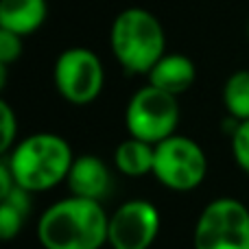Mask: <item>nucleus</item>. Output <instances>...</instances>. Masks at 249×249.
I'll list each match as a JSON object with an SVG mask.
<instances>
[{"label": "nucleus", "mask_w": 249, "mask_h": 249, "mask_svg": "<svg viewBox=\"0 0 249 249\" xmlns=\"http://www.w3.org/2000/svg\"><path fill=\"white\" fill-rule=\"evenodd\" d=\"M149 83L173 96H179L190 90L197 79V66L190 57L181 53H166L146 74Z\"/></svg>", "instance_id": "obj_10"}, {"label": "nucleus", "mask_w": 249, "mask_h": 249, "mask_svg": "<svg viewBox=\"0 0 249 249\" xmlns=\"http://www.w3.org/2000/svg\"><path fill=\"white\" fill-rule=\"evenodd\" d=\"M46 0H0V31L20 37L35 33L46 22Z\"/></svg>", "instance_id": "obj_11"}, {"label": "nucleus", "mask_w": 249, "mask_h": 249, "mask_svg": "<svg viewBox=\"0 0 249 249\" xmlns=\"http://www.w3.org/2000/svg\"><path fill=\"white\" fill-rule=\"evenodd\" d=\"M66 186L72 197L101 201L112 190V173L99 155H77L66 177Z\"/></svg>", "instance_id": "obj_9"}, {"label": "nucleus", "mask_w": 249, "mask_h": 249, "mask_svg": "<svg viewBox=\"0 0 249 249\" xmlns=\"http://www.w3.org/2000/svg\"><path fill=\"white\" fill-rule=\"evenodd\" d=\"M155 144L129 136L114 151V164L127 177H144L153 175Z\"/></svg>", "instance_id": "obj_12"}, {"label": "nucleus", "mask_w": 249, "mask_h": 249, "mask_svg": "<svg viewBox=\"0 0 249 249\" xmlns=\"http://www.w3.org/2000/svg\"><path fill=\"white\" fill-rule=\"evenodd\" d=\"M53 79H55L57 92L68 103L90 105L103 92L105 70L94 51L72 46L59 53L53 68Z\"/></svg>", "instance_id": "obj_7"}, {"label": "nucleus", "mask_w": 249, "mask_h": 249, "mask_svg": "<svg viewBox=\"0 0 249 249\" xmlns=\"http://www.w3.org/2000/svg\"><path fill=\"white\" fill-rule=\"evenodd\" d=\"M107 225L101 201L70 195L42 212L37 238L44 249H101L107 245Z\"/></svg>", "instance_id": "obj_1"}, {"label": "nucleus", "mask_w": 249, "mask_h": 249, "mask_svg": "<svg viewBox=\"0 0 249 249\" xmlns=\"http://www.w3.org/2000/svg\"><path fill=\"white\" fill-rule=\"evenodd\" d=\"M29 210L31 193H26L20 186H13L11 193L0 197V238L2 241H11L22 232Z\"/></svg>", "instance_id": "obj_13"}, {"label": "nucleus", "mask_w": 249, "mask_h": 249, "mask_svg": "<svg viewBox=\"0 0 249 249\" xmlns=\"http://www.w3.org/2000/svg\"><path fill=\"white\" fill-rule=\"evenodd\" d=\"M223 107L230 118L249 121V70H236L223 86Z\"/></svg>", "instance_id": "obj_14"}, {"label": "nucleus", "mask_w": 249, "mask_h": 249, "mask_svg": "<svg viewBox=\"0 0 249 249\" xmlns=\"http://www.w3.org/2000/svg\"><path fill=\"white\" fill-rule=\"evenodd\" d=\"M195 249H249V208L219 197L201 210L193 230Z\"/></svg>", "instance_id": "obj_4"}, {"label": "nucleus", "mask_w": 249, "mask_h": 249, "mask_svg": "<svg viewBox=\"0 0 249 249\" xmlns=\"http://www.w3.org/2000/svg\"><path fill=\"white\" fill-rule=\"evenodd\" d=\"M22 55V37L9 31H0V66H11Z\"/></svg>", "instance_id": "obj_16"}, {"label": "nucleus", "mask_w": 249, "mask_h": 249, "mask_svg": "<svg viewBox=\"0 0 249 249\" xmlns=\"http://www.w3.org/2000/svg\"><path fill=\"white\" fill-rule=\"evenodd\" d=\"M232 155L238 168L249 175V121L238 123L232 131Z\"/></svg>", "instance_id": "obj_15"}, {"label": "nucleus", "mask_w": 249, "mask_h": 249, "mask_svg": "<svg viewBox=\"0 0 249 249\" xmlns=\"http://www.w3.org/2000/svg\"><path fill=\"white\" fill-rule=\"evenodd\" d=\"M16 186L26 193H44L66 181L74 155L70 144L57 133H33L22 138L2 155Z\"/></svg>", "instance_id": "obj_2"}, {"label": "nucleus", "mask_w": 249, "mask_h": 249, "mask_svg": "<svg viewBox=\"0 0 249 249\" xmlns=\"http://www.w3.org/2000/svg\"><path fill=\"white\" fill-rule=\"evenodd\" d=\"M0 116H2V142H0V151L4 155L16 144V129H18L16 114H13L11 105L7 101H0Z\"/></svg>", "instance_id": "obj_17"}, {"label": "nucleus", "mask_w": 249, "mask_h": 249, "mask_svg": "<svg viewBox=\"0 0 249 249\" xmlns=\"http://www.w3.org/2000/svg\"><path fill=\"white\" fill-rule=\"evenodd\" d=\"M124 124L129 136L149 144H158L175 136V129L179 124L177 96L146 83L129 99L124 109Z\"/></svg>", "instance_id": "obj_5"}, {"label": "nucleus", "mask_w": 249, "mask_h": 249, "mask_svg": "<svg viewBox=\"0 0 249 249\" xmlns=\"http://www.w3.org/2000/svg\"><path fill=\"white\" fill-rule=\"evenodd\" d=\"M208 175V158L197 140L175 136L155 144L153 177L175 193H188L201 186Z\"/></svg>", "instance_id": "obj_6"}, {"label": "nucleus", "mask_w": 249, "mask_h": 249, "mask_svg": "<svg viewBox=\"0 0 249 249\" xmlns=\"http://www.w3.org/2000/svg\"><path fill=\"white\" fill-rule=\"evenodd\" d=\"M160 210L146 199H129L109 214L107 245L112 249H149L160 234Z\"/></svg>", "instance_id": "obj_8"}, {"label": "nucleus", "mask_w": 249, "mask_h": 249, "mask_svg": "<svg viewBox=\"0 0 249 249\" xmlns=\"http://www.w3.org/2000/svg\"><path fill=\"white\" fill-rule=\"evenodd\" d=\"M109 46L118 66L127 74H149L166 55L164 26L146 9H123L112 22Z\"/></svg>", "instance_id": "obj_3"}]
</instances>
